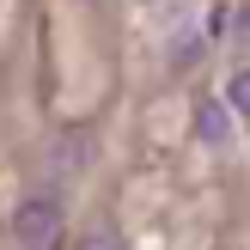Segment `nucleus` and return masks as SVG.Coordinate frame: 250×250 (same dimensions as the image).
<instances>
[{
    "label": "nucleus",
    "mask_w": 250,
    "mask_h": 250,
    "mask_svg": "<svg viewBox=\"0 0 250 250\" xmlns=\"http://www.w3.org/2000/svg\"><path fill=\"white\" fill-rule=\"evenodd\" d=\"M55 232H61V202L55 195H37V202H24L19 214H12V238H19L24 250L55 244Z\"/></svg>",
    "instance_id": "obj_1"
},
{
    "label": "nucleus",
    "mask_w": 250,
    "mask_h": 250,
    "mask_svg": "<svg viewBox=\"0 0 250 250\" xmlns=\"http://www.w3.org/2000/svg\"><path fill=\"white\" fill-rule=\"evenodd\" d=\"M226 128H232V122H226V104H214V98H208V104L195 110V134L220 146V141H226Z\"/></svg>",
    "instance_id": "obj_2"
},
{
    "label": "nucleus",
    "mask_w": 250,
    "mask_h": 250,
    "mask_svg": "<svg viewBox=\"0 0 250 250\" xmlns=\"http://www.w3.org/2000/svg\"><path fill=\"white\" fill-rule=\"evenodd\" d=\"M226 110H244V116H250V67L232 73V85H226Z\"/></svg>",
    "instance_id": "obj_3"
},
{
    "label": "nucleus",
    "mask_w": 250,
    "mask_h": 250,
    "mask_svg": "<svg viewBox=\"0 0 250 250\" xmlns=\"http://www.w3.org/2000/svg\"><path fill=\"white\" fill-rule=\"evenodd\" d=\"M61 153V165H85V153H92V141H85V134H67V141L55 146Z\"/></svg>",
    "instance_id": "obj_4"
},
{
    "label": "nucleus",
    "mask_w": 250,
    "mask_h": 250,
    "mask_svg": "<svg viewBox=\"0 0 250 250\" xmlns=\"http://www.w3.org/2000/svg\"><path fill=\"white\" fill-rule=\"evenodd\" d=\"M73 250H122V238H116L110 226H98V232H85V238L73 244Z\"/></svg>",
    "instance_id": "obj_5"
}]
</instances>
